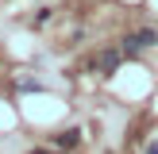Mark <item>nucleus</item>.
Returning <instances> with one entry per match:
<instances>
[{
	"instance_id": "obj_1",
	"label": "nucleus",
	"mask_w": 158,
	"mask_h": 154,
	"mask_svg": "<svg viewBox=\"0 0 158 154\" xmlns=\"http://www.w3.org/2000/svg\"><path fill=\"white\" fill-rule=\"evenodd\" d=\"M158 43V35L151 27H143V31H131L127 35V43H123V54H139V50H147V46H154Z\"/></svg>"
},
{
	"instance_id": "obj_2",
	"label": "nucleus",
	"mask_w": 158,
	"mask_h": 154,
	"mask_svg": "<svg viewBox=\"0 0 158 154\" xmlns=\"http://www.w3.org/2000/svg\"><path fill=\"white\" fill-rule=\"evenodd\" d=\"M116 66H120V50H112V46L93 58V73H116Z\"/></svg>"
},
{
	"instance_id": "obj_3",
	"label": "nucleus",
	"mask_w": 158,
	"mask_h": 154,
	"mask_svg": "<svg viewBox=\"0 0 158 154\" xmlns=\"http://www.w3.org/2000/svg\"><path fill=\"white\" fill-rule=\"evenodd\" d=\"M77 139H81V131H62L58 143H54V150H69V146H77Z\"/></svg>"
},
{
	"instance_id": "obj_4",
	"label": "nucleus",
	"mask_w": 158,
	"mask_h": 154,
	"mask_svg": "<svg viewBox=\"0 0 158 154\" xmlns=\"http://www.w3.org/2000/svg\"><path fill=\"white\" fill-rule=\"evenodd\" d=\"M147 154H158V143H151V146H147Z\"/></svg>"
},
{
	"instance_id": "obj_5",
	"label": "nucleus",
	"mask_w": 158,
	"mask_h": 154,
	"mask_svg": "<svg viewBox=\"0 0 158 154\" xmlns=\"http://www.w3.org/2000/svg\"><path fill=\"white\" fill-rule=\"evenodd\" d=\"M31 154H46V150H31Z\"/></svg>"
}]
</instances>
